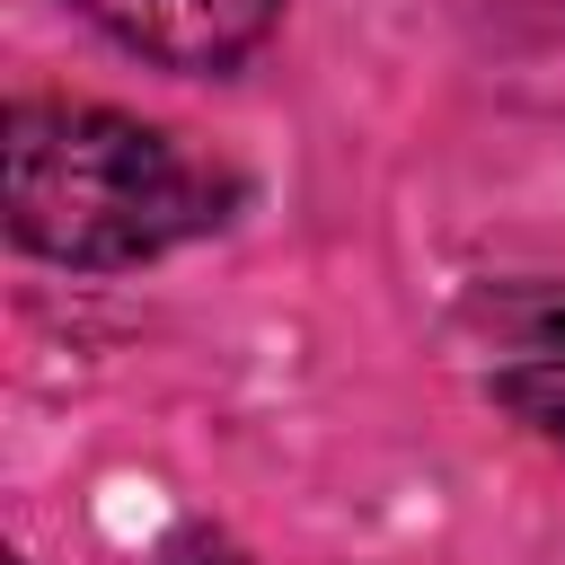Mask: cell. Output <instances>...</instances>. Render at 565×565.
<instances>
[{
	"instance_id": "obj_1",
	"label": "cell",
	"mask_w": 565,
	"mask_h": 565,
	"mask_svg": "<svg viewBox=\"0 0 565 565\" xmlns=\"http://www.w3.org/2000/svg\"><path fill=\"white\" fill-rule=\"evenodd\" d=\"M0 168H9V194H0L9 238L71 274L150 265L203 238L230 203V177L203 168L177 132L115 106H71V97H18Z\"/></svg>"
},
{
	"instance_id": "obj_2",
	"label": "cell",
	"mask_w": 565,
	"mask_h": 565,
	"mask_svg": "<svg viewBox=\"0 0 565 565\" xmlns=\"http://www.w3.org/2000/svg\"><path fill=\"white\" fill-rule=\"evenodd\" d=\"M79 18L159 71H230L274 35L282 0H79Z\"/></svg>"
},
{
	"instance_id": "obj_3",
	"label": "cell",
	"mask_w": 565,
	"mask_h": 565,
	"mask_svg": "<svg viewBox=\"0 0 565 565\" xmlns=\"http://www.w3.org/2000/svg\"><path fill=\"white\" fill-rule=\"evenodd\" d=\"M494 397H503L530 433L565 441V300H539V309L521 318L512 353L494 362Z\"/></svg>"
},
{
	"instance_id": "obj_4",
	"label": "cell",
	"mask_w": 565,
	"mask_h": 565,
	"mask_svg": "<svg viewBox=\"0 0 565 565\" xmlns=\"http://www.w3.org/2000/svg\"><path fill=\"white\" fill-rule=\"evenodd\" d=\"M159 565H238V556H230L221 539H185V547H168Z\"/></svg>"
}]
</instances>
